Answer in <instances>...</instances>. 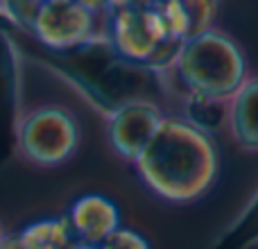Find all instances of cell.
Segmentation results:
<instances>
[{
  "label": "cell",
  "mask_w": 258,
  "mask_h": 249,
  "mask_svg": "<svg viewBox=\"0 0 258 249\" xmlns=\"http://www.w3.org/2000/svg\"><path fill=\"white\" fill-rule=\"evenodd\" d=\"M98 249H152V245L143 233L136 231V229L120 227L116 233H111V236H109Z\"/></svg>",
  "instance_id": "cell-15"
},
{
  "label": "cell",
  "mask_w": 258,
  "mask_h": 249,
  "mask_svg": "<svg viewBox=\"0 0 258 249\" xmlns=\"http://www.w3.org/2000/svg\"><path fill=\"white\" fill-rule=\"evenodd\" d=\"M165 113L154 100H134L107 116V141L111 150L127 163H136L147 147Z\"/></svg>",
  "instance_id": "cell-7"
},
{
  "label": "cell",
  "mask_w": 258,
  "mask_h": 249,
  "mask_svg": "<svg viewBox=\"0 0 258 249\" xmlns=\"http://www.w3.org/2000/svg\"><path fill=\"white\" fill-rule=\"evenodd\" d=\"M21 52L12 32L0 21V163L16 152V132L21 122Z\"/></svg>",
  "instance_id": "cell-8"
},
{
  "label": "cell",
  "mask_w": 258,
  "mask_h": 249,
  "mask_svg": "<svg viewBox=\"0 0 258 249\" xmlns=\"http://www.w3.org/2000/svg\"><path fill=\"white\" fill-rule=\"evenodd\" d=\"M143 186L170 204H192L213 188L220 174L215 136L181 116H165L134 163Z\"/></svg>",
  "instance_id": "cell-1"
},
{
  "label": "cell",
  "mask_w": 258,
  "mask_h": 249,
  "mask_svg": "<svg viewBox=\"0 0 258 249\" xmlns=\"http://www.w3.org/2000/svg\"><path fill=\"white\" fill-rule=\"evenodd\" d=\"M36 9H39V3H25V0L14 3V0H7V3H0V21L9 23L12 27H18L21 32L32 34Z\"/></svg>",
  "instance_id": "cell-14"
},
{
  "label": "cell",
  "mask_w": 258,
  "mask_h": 249,
  "mask_svg": "<svg viewBox=\"0 0 258 249\" xmlns=\"http://www.w3.org/2000/svg\"><path fill=\"white\" fill-rule=\"evenodd\" d=\"M82 129L75 113L48 104L23 113L16 132V152L39 168H54L73 159L80 147Z\"/></svg>",
  "instance_id": "cell-4"
},
{
  "label": "cell",
  "mask_w": 258,
  "mask_h": 249,
  "mask_svg": "<svg viewBox=\"0 0 258 249\" xmlns=\"http://www.w3.org/2000/svg\"><path fill=\"white\" fill-rule=\"evenodd\" d=\"M159 14L163 18V25L168 30V36L174 39H195L204 32L213 30V21L218 16V3L213 0H168L156 3Z\"/></svg>",
  "instance_id": "cell-10"
},
{
  "label": "cell",
  "mask_w": 258,
  "mask_h": 249,
  "mask_svg": "<svg viewBox=\"0 0 258 249\" xmlns=\"http://www.w3.org/2000/svg\"><path fill=\"white\" fill-rule=\"evenodd\" d=\"M190 125H195L202 132L215 134L220 129L227 127V102H218V100H206V98H186V107H183V116Z\"/></svg>",
  "instance_id": "cell-13"
},
{
  "label": "cell",
  "mask_w": 258,
  "mask_h": 249,
  "mask_svg": "<svg viewBox=\"0 0 258 249\" xmlns=\"http://www.w3.org/2000/svg\"><path fill=\"white\" fill-rule=\"evenodd\" d=\"M0 249H18L14 233H12V236H5V238H3V242H0Z\"/></svg>",
  "instance_id": "cell-16"
},
{
  "label": "cell",
  "mask_w": 258,
  "mask_h": 249,
  "mask_svg": "<svg viewBox=\"0 0 258 249\" xmlns=\"http://www.w3.org/2000/svg\"><path fill=\"white\" fill-rule=\"evenodd\" d=\"M43 66L66 77L68 84H73L89 102L104 111V116L134 100H152L145 93L143 82L159 80L147 68L118 57L104 34L73 52L43 59Z\"/></svg>",
  "instance_id": "cell-2"
},
{
  "label": "cell",
  "mask_w": 258,
  "mask_h": 249,
  "mask_svg": "<svg viewBox=\"0 0 258 249\" xmlns=\"http://www.w3.org/2000/svg\"><path fill=\"white\" fill-rule=\"evenodd\" d=\"M3 238H5V231H3V224H0V242H3Z\"/></svg>",
  "instance_id": "cell-18"
},
{
  "label": "cell",
  "mask_w": 258,
  "mask_h": 249,
  "mask_svg": "<svg viewBox=\"0 0 258 249\" xmlns=\"http://www.w3.org/2000/svg\"><path fill=\"white\" fill-rule=\"evenodd\" d=\"M14 238L18 249H73L77 242L66 215L34 220L18 233H14Z\"/></svg>",
  "instance_id": "cell-12"
},
{
  "label": "cell",
  "mask_w": 258,
  "mask_h": 249,
  "mask_svg": "<svg viewBox=\"0 0 258 249\" xmlns=\"http://www.w3.org/2000/svg\"><path fill=\"white\" fill-rule=\"evenodd\" d=\"M172 75L186 98L229 102L249 77V64L238 41L213 27L183 43Z\"/></svg>",
  "instance_id": "cell-3"
},
{
  "label": "cell",
  "mask_w": 258,
  "mask_h": 249,
  "mask_svg": "<svg viewBox=\"0 0 258 249\" xmlns=\"http://www.w3.org/2000/svg\"><path fill=\"white\" fill-rule=\"evenodd\" d=\"M104 5L82 0L39 3L32 36L52 54L73 52L104 34Z\"/></svg>",
  "instance_id": "cell-6"
},
{
  "label": "cell",
  "mask_w": 258,
  "mask_h": 249,
  "mask_svg": "<svg viewBox=\"0 0 258 249\" xmlns=\"http://www.w3.org/2000/svg\"><path fill=\"white\" fill-rule=\"evenodd\" d=\"M73 249H98V247H91V245H82V242H75Z\"/></svg>",
  "instance_id": "cell-17"
},
{
  "label": "cell",
  "mask_w": 258,
  "mask_h": 249,
  "mask_svg": "<svg viewBox=\"0 0 258 249\" xmlns=\"http://www.w3.org/2000/svg\"><path fill=\"white\" fill-rule=\"evenodd\" d=\"M227 129L238 147L258 152V75L247 77L227 102Z\"/></svg>",
  "instance_id": "cell-11"
},
{
  "label": "cell",
  "mask_w": 258,
  "mask_h": 249,
  "mask_svg": "<svg viewBox=\"0 0 258 249\" xmlns=\"http://www.w3.org/2000/svg\"><path fill=\"white\" fill-rule=\"evenodd\" d=\"M104 36L118 57L147 68L168 39V30L156 3H109L104 5Z\"/></svg>",
  "instance_id": "cell-5"
},
{
  "label": "cell",
  "mask_w": 258,
  "mask_h": 249,
  "mask_svg": "<svg viewBox=\"0 0 258 249\" xmlns=\"http://www.w3.org/2000/svg\"><path fill=\"white\" fill-rule=\"evenodd\" d=\"M77 242L100 247L111 233L122 227L120 209L113 200L100 193H86L71 204L66 215Z\"/></svg>",
  "instance_id": "cell-9"
}]
</instances>
